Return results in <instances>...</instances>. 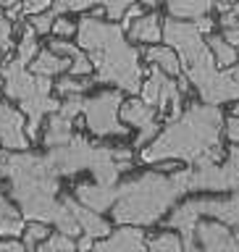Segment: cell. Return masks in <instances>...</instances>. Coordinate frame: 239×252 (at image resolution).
Returning a JSON list of instances; mask_svg holds the SVG:
<instances>
[{"label": "cell", "mask_w": 239, "mask_h": 252, "mask_svg": "<svg viewBox=\"0 0 239 252\" xmlns=\"http://www.w3.org/2000/svg\"><path fill=\"white\" fill-rule=\"evenodd\" d=\"M0 179L8 181V192L19 202L24 220H45L74 239L82 234L68 205L58 200L61 176L45 155L32 150H8L0 163Z\"/></svg>", "instance_id": "6da1fadb"}, {"label": "cell", "mask_w": 239, "mask_h": 252, "mask_svg": "<svg viewBox=\"0 0 239 252\" xmlns=\"http://www.w3.org/2000/svg\"><path fill=\"white\" fill-rule=\"evenodd\" d=\"M224 113L218 105H189L176 118H169L166 129L147 142L139 153L142 163L184 160L189 165L221 163L226 158L224 145Z\"/></svg>", "instance_id": "7a4b0ae2"}, {"label": "cell", "mask_w": 239, "mask_h": 252, "mask_svg": "<svg viewBox=\"0 0 239 252\" xmlns=\"http://www.w3.org/2000/svg\"><path fill=\"white\" fill-rule=\"evenodd\" d=\"M76 42L92 63L95 82L116 84L129 94H139L142 87V53L126 39V32L116 21H100L84 16L76 27Z\"/></svg>", "instance_id": "3957f363"}, {"label": "cell", "mask_w": 239, "mask_h": 252, "mask_svg": "<svg viewBox=\"0 0 239 252\" xmlns=\"http://www.w3.org/2000/svg\"><path fill=\"white\" fill-rule=\"evenodd\" d=\"M189 179H192L189 168L171 173L147 171L126 184H118L110 216L118 226H153L169 213V208H173L181 194L189 192Z\"/></svg>", "instance_id": "277c9868"}, {"label": "cell", "mask_w": 239, "mask_h": 252, "mask_svg": "<svg viewBox=\"0 0 239 252\" xmlns=\"http://www.w3.org/2000/svg\"><path fill=\"white\" fill-rule=\"evenodd\" d=\"M0 76H3L5 97L19 102L21 113L27 116V137H29V142L39 139V124H42V118L55 113L58 105H61V102L53 97L50 76L32 74L19 58L5 63L3 71H0Z\"/></svg>", "instance_id": "5b68a950"}, {"label": "cell", "mask_w": 239, "mask_h": 252, "mask_svg": "<svg viewBox=\"0 0 239 252\" xmlns=\"http://www.w3.org/2000/svg\"><path fill=\"white\" fill-rule=\"evenodd\" d=\"M45 158L61 179H71V176H76L79 171H90L98 184L116 187L118 176H121V168H118L113 147L92 145V142H87L82 137V134H74L66 145L47 147Z\"/></svg>", "instance_id": "8992f818"}, {"label": "cell", "mask_w": 239, "mask_h": 252, "mask_svg": "<svg viewBox=\"0 0 239 252\" xmlns=\"http://www.w3.org/2000/svg\"><path fill=\"white\" fill-rule=\"evenodd\" d=\"M124 94L121 90H105L95 97H87L82 105V116L95 137H126L129 126H121L118 110H121Z\"/></svg>", "instance_id": "52a82bcc"}, {"label": "cell", "mask_w": 239, "mask_h": 252, "mask_svg": "<svg viewBox=\"0 0 239 252\" xmlns=\"http://www.w3.org/2000/svg\"><path fill=\"white\" fill-rule=\"evenodd\" d=\"M234 189H239V145L232 147L224 165H197L189 179V192H234Z\"/></svg>", "instance_id": "ba28073f"}, {"label": "cell", "mask_w": 239, "mask_h": 252, "mask_svg": "<svg viewBox=\"0 0 239 252\" xmlns=\"http://www.w3.org/2000/svg\"><path fill=\"white\" fill-rule=\"evenodd\" d=\"M187 208L189 216L200 218V216H210V218H218L224 220L226 226L234 228V236L239 242V189H234L232 197H226V200H187L181 202Z\"/></svg>", "instance_id": "9c48e42d"}, {"label": "cell", "mask_w": 239, "mask_h": 252, "mask_svg": "<svg viewBox=\"0 0 239 252\" xmlns=\"http://www.w3.org/2000/svg\"><path fill=\"white\" fill-rule=\"evenodd\" d=\"M139 94H142V100H145L147 105H153V108L158 110V113H163V110L169 108V102H173L176 97H181L176 82H173V79L166 74V71H161L158 66H153V71H150V76H147V82H142Z\"/></svg>", "instance_id": "30bf717a"}, {"label": "cell", "mask_w": 239, "mask_h": 252, "mask_svg": "<svg viewBox=\"0 0 239 252\" xmlns=\"http://www.w3.org/2000/svg\"><path fill=\"white\" fill-rule=\"evenodd\" d=\"M195 239L197 247L208 252H237L239 242L232 231V226H226L224 220H197L195 226Z\"/></svg>", "instance_id": "8fae6325"}, {"label": "cell", "mask_w": 239, "mask_h": 252, "mask_svg": "<svg viewBox=\"0 0 239 252\" xmlns=\"http://www.w3.org/2000/svg\"><path fill=\"white\" fill-rule=\"evenodd\" d=\"M27 137V116L13 105L0 100V147L5 150H29Z\"/></svg>", "instance_id": "7c38bea8"}, {"label": "cell", "mask_w": 239, "mask_h": 252, "mask_svg": "<svg viewBox=\"0 0 239 252\" xmlns=\"http://www.w3.org/2000/svg\"><path fill=\"white\" fill-rule=\"evenodd\" d=\"M92 250H100V252H142L147 250V239L145 234L139 231V226H129V223H121L116 231H110L108 236L95 242Z\"/></svg>", "instance_id": "4fadbf2b"}, {"label": "cell", "mask_w": 239, "mask_h": 252, "mask_svg": "<svg viewBox=\"0 0 239 252\" xmlns=\"http://www.w3.org/2000/svg\"><path fill=\"white\" fill-rule=\"evenodd\" d=\"M63 202L68 205L71 216L76 218V223H79V228H82V234L92 236V239H102V236H108L110 231H113V228H110V223L100 216L98 210H92V208H87V205H82L76 197L63 194Z\"/></svg>", "instance_id": "5bb4252c"}, {"label": "cell", "mask_w": 239, "mask_h": 252, "mask_svg": "<svg viewBox=\"0 0 239 252\" xmlns=\"http://www.w3.org/2000/svg\"><path fill=\"white\" fill-rule=\"evenodd\" d=\"M116 192H118V184L116 187H102L98 184V181H92V184H76L74 187V197L82 205H87V208H92V210H110V205H113L116 200Z\"/></svg>", "instance_id": "9a60e30c"}, {"label": "cell", "mask_w": 239, "mask_h": 252, "mask_svg": "<svg viewBox=\"0 0 239 252\" xmlns=\"http://www.w3.org/2000/svg\"><path fill=\"white\" fill-rule=\"evenodd\" d=\"M126 29H129V39H134V42L155 45L163 39V24H161V16L158 13H142Z\"/></svg>", "instance_id": "2e32d148"}, {"label": "cell", "mask_w": 239, "mask_h": 252, "mask_svg": "<svg viewBox=\"0 0 239 252\" xmlns=\"http://www.w3.org/2000/svg\"><path fill=\"white\" fill-rule=\"evenodd\" d=\"M118 116L124 118V124L129 126H137V129H147V126L155 124V116L158 110L153 105H147L142 97H132V100H124L121 102V110H118Z\"/></svg>", "instance_id": "e0dca14e"}, {"label": "cell", "mask_w": 239, "mask_h": 252, "mask_svg": "<svg viewBox=\"0 0 239 252\" xmlns=\"http://www.w3.org/2000/svg\"><path fill=\"white\" fill-rule=\"evenodd\" d=\"M74 121L66 116H61L58 110L50 113L47 118V126H45V134H42V145L45 147H58V145H66V142L74 137Z\"/></svg>", "instance_id": "ac0fdd59"}, {"label": "cell", "mask_w": 239, "mask_h": 252, "mask_svg": "<svg viewBox=\"0 0 239 252\" xmlns=\"http://www.w3.org/2000/svg\"><path fill=\"white\" fill-rule=\"evenodd\" d=\"M142 55L147 58V63H153V66H158L161 71H166L169 76H181V63H179V55L173 53V47L147 45L145 50H142Z\"/></svg>", "instance_id": "d6986e66"}, {"label": "cell", "mask_w": 239, "mask_h": 252, "mask_svg": "<svg viewBox=\"0 0 239 252\" xmlns=\"http://www.w3.org/2000/svg\"><path fill=\"white\" fill-rule=\"evenodd\" d=\"M71 66L68 58H63L55 50H39L34 55V61L29 63V71L32 74H42V76H58V74H66Z\"/></svg>", "instance_id": "ffe728a7"}, {"label": "cell", "mask_w": 239, "mask_h": 252, "mask_svg": "<svg viewBox=\"0 0 239 252\" xmlns=\"http://www.w3.org/2000/svg\"><path fill=\"white\" fill-rule=\"evenodd\" d=\"M171 19H200L213 11V0H166Z\"/></svg>", "instance_id": "44dd1931"}, {"label": "cell", "mask_w": 239, "mask_h": 252, "mask_svg": "<svg viewBox=\"0 0 239 252\" xmlns=\"http://www.w3.org/2000/svg\"><path fill=\"white\" fill-rule=\"evenodd\" d=\"M205 42H208V47H210L213 58H216V66H218V68H229L232 63H237V47H232L224 37L208 34V39H205Z\"/></svg>", "instance_id": "7402d4cb"}, {"label": "cell", "mask_w": 239, "mask_h": 252, "mask_svg": "<svg viewBox=\"0 0 239 252\" xmlns=\"http://www.w3.org/2000/svg\"><path fill=\"white\" fill-rule=\"evenodd\" d=\"M37 250L39 252H71V250H76V239L63 231H50L47 239L37 244Z\"/></svg>", "instance_id": "603a6c76"}, {"label": "cell", "mask_w": 239, "mask_h": 252, "mask_svg": "<svg viewBox=\"0 0 239 252\" xmlns=\"http://www.w3.org/2000/svg\"><path fill=\"white\" fill-rule=\"evenodd\" d=\"M39 53V45H37V32L29 27H24L21 32V42H19V50H16V58H19L24 66H29L32 61H34V55Z\"/></svg>", "instance_id": "cb8c5ba5"}, {"label": "cell", "mask_w": 239, "mask_h": 252, "mask_svg": "<svg viewBox=\"0 0 239 252\" xmlns=\"http://www.w3.org/2000/svg\"><path fill=\"white\" fill-rule=\"evenodd\" d=\"M90 87H92L90 76H61V82H55V90L63 97H68V94H84Z\"/></svg>", "instance_id": "d4e9b609"}, {"label": "cell", "mask_w": 239, "mask_h": 252, "mask_svg": "<svg viewBox=\"0 0 239 252\" xmlns=\"http://www.w3.org/2000/svg\"><path fill=\"white\" fill-rule=\"evenodd\" d=\"M47 234H50V223H45V220H29V226H24V247L37 250V244L47 239Z\"/></svg>", "instance_id": "484cf974"}, {"label": "cell", "mask_w": 239, "mask_h": 252, "mask_svg": "<svg viewBox=\"0 0 239 252\" xmlns=\"http://www.w3.org/2000/svg\"><path fill=\"white\" fill-rule=\"evenodd\" d=\"M147 247L153 250V252H179V250H184V244H181V236L179 234L163 231V234H158L155 239H150Z\"/></svg>", "instance_id": "4316f807"}, {"label": "cell", "mask_w": 239, "mask_h": 252, "mask_svg": "<svg viewBox=\"0 0 239 252\" xmlns=\"http://www.w3.org/2000/svg\"><path fill=\"white\" fill-rule=\"evenodd\" d=\"M105 0H53V11L63 16V13H79V11H87V8H95V5H102Z\"/></svg>", "instance_id": "83f0119b"}, {"label": "cell", "mask_w": 239, "mask_h": 252, "mask_svg": "<svg viewBox=\"0 0 239 252\" xmlns=\"http://www.w3.org/2000/svg\"><path fill=\"white\" fill-rule=\"evenodd\" d=\"M82 105H84V97H82V94H68V97L58 105V113L74 121L76 116H82Z\"/></svg>", "instance_id": "f1b7e54d"}, {"label": "cell", "mask_w": 239, "mask_h": 252, "mask_svg": "<svg viewBox=\"0 0 239 252\" xmlns=\"http://www.w3.org/2000/svg\"><path fill=\"white\" fill-rule=\"evenodd\" d=\"M55 16H58V13H55L53 11V8H47V11H42V13H34V16H32V29H34L37 32V34H47V32H50L53 29V21H55Z\"/></svg>", "instance_id": "f546056e"}, {"label": "cell", "mask_w": 239, "mask_h": 252, "mask_svg": "<svg viewBox=\"0 0 239 252\" xmlns=\"http://www.w3.org/2000/svg\"><path fill=\"white\" fill-rule=\"evenodd\" d=\"M132 3H137V0H105V3H102V8H105V16H108L110 21H121L124 11H126Z\"/></svg>", "instance_id": "4dcf8cb0"}, {"label": "cell", "mask_w": 239, "mask_h": 252, "mask_svg": "<svg viewBox=\"0 0 239 252\" xmlns=\"http://www.w3.org/2000/svg\"><path fill=\"white\" fill-rule=\"evenodd\" d=\"M50 32H55L58 37H71V34H76V27H74V21H68L66 16H55V21H53V29Z\"/></svg>", "instance_id": "1f68e13d"}, {"label": "cell", "mask_w": 239, "mask_h": 252, "mask_svg": "<svg viewBox=\"0 0 239 252\" xmlns=\"http://www.w3.org/2000/svg\"><path fill=\"white\" fill-rule=\"evenodd\" d=\"M53 5V0H21V13L27 16H34V13H42Z\"/></svg>", "instance_id": "d6a6232c"}, {"label": "cell", "mask_w": 239, "mask_h": 252, "mask_svg": "<svg viewBox=\"0 0 239 252\" xmlns=\"http://www.w3.org/2000/svg\"><path fill=\"white\" fill-rule=\"evenodd\" d=\"M11 34H13V27H11V21L5 19V16H0V50L8 53L11 50Z\"/></svg>", "instance_id": "836d02e7"}, {"label": "cell", "mask_w": 239, "mask_h": 252, "mask_svg": "<svg viewBox=\"0 0 239 252\" xmlns=\"http://www.w3.org/2000/svg\"><path fill=\"white\" fill-rule=\"evenodd\" d=\"M27 247H24L21 236H5V239H0V252H24Z\"/></svg>", "instance_id": "e575fe53"}, {"label": "cell", "mask_w": 239, "mask_h": 252, "mask_svg": "<svg viewBox=\"0 0 239 252\" xmlns=\"http://www.w3.org/2000/svg\"><path fill=\"white\" fill-rule=\"evenodd\" d=\"M224 126H226V137L239 145V116H232V118H224Z\"/></svg>", "instance_id": "d590c367"}, {"label": "cell", "mask_w": 239, "mask_h": 252, "mask_svg": "<svg viewBox=\"0 0 239 252\" xmlns=\"http://www.w3.org/2000/svg\"><path fill=\"white\" fill-rule=\"evenodd\" d=\"M158 134V124H153V126H147V129H142L139 134H137V139H134V147H145L150 139H153Z\"/></svg>", "instance_id": "8d00e7d4"}, {"label": "cell", "mask_w": 239, "mask_h": 252, "mask_svg": "<svg viewBox=\"0 0 239 252\" xmlns=\"http://www.w3.org/2000/svg\"><path fill=\"white\" fill-rule=\"evenodd\" d=\"M142 13H145V11H142V5H139V3H132V5L124 11V16H121V19H124V24H121V27L126 29V27H129V24H132L134 19H139Z\"/></svg>", "instance_id": "74e56055"}, {"label": "cell", "mask_w": 239, "mask_h": 252, "mask_svg": "<svg viewBox=\"0 0 239 252\" xmlns=\"http://www.w3.org/2000/svg\"><path fill=\"white\" fill-rule=\"evenodd\" d=\"M224 39L232 47H239V24H234V27H226L224 29Z\"/></svg>", "instance_id": "f35d334b"}, {"label": "cell", "mask_w": 239, "mask_h": 252, "mask_svg": "<svg viewBox=\"0 0 239 252\" xmlns=\"http://www.w3.org/2000/svg\"><path fill=\"white\" fill-rule=\"evenodd\" d=\"M195 27H197V32L205 37V34H210V29H213V21L208 19V16H200V19H195Z\"/></svg>", "instance_id": "ab89813d"}, {"label": "cell", "mask_w": 239, "mask_h": 252, "mask_svg": "<svg viewBox=\"0 0 239 252\" xmlns=\"http://www.w3.org/2000/svg\"><path fill=\"white\" fill-rule=\"evenodd\" d=\"M95 247V239L87 234H79V242H76V250H92Z\"/></svg>", "instance_id": "60d3db41"}, {"label": "cell", "mask_w": 239, "mask_h": 252, "mask_svg": "<svg viewBox=\"0 0 239 252\" xmlns=\"http://www.w3.org/2000/svg\"><path fill=\"white\" fill-rule=\"evenodd\" d=\"M116 160H132V147H113Z\"/></svg>", "instance_id": "b9f144b4"}, {"label": "cell", "mask_w": 239, "mask_h": 252, "mask_svg": "<svg viewBox=\"0 0 239 252\" xmlns=\"http://www.w3.org/2000/svg\"><path fill=\"white\" fill-rule=\"evenodd\" d=\"M13 3H19V0H0V8H8V5H13Z\"/></svg>", "instance_id": "7bdbcfd3"}, {"label": "cell", "mask_w": 239, "mask_h": 252, "mask_svg": "<svg viewBox=\"0 0 239 252\" xmlns=\"http://www.w3.org/2000/svg\"><path fill=\"white\" fill-rule=\"evenodd\" d=\"M232 116H239V100H237V105H234V113Z\"/></svg>", "instance_id": "ee69618b"}, {"label": "cell", "mask_w": 239, "mask_h": 252, "mask_svg": "<svg viewBox=\"0 0 239 252\" xmlns=\"http://www.w3.org/2000/svg\"><path fill=\"white\" fill-rule=\"evenodd\" d=\"M0 61H3V50H0Z\"/></svg>", "instance_id": "f6af8a7d"}, {"label": "cell", "mask_w": 239, "mask_h": 252, "mask_svg": "<svg viewBox=\"0 0 239 252\" xmlns=\"http://www.w3.org/2000/svg\"><path fill=\"white\" fill-rule=\"evenodd\" d=\"M0 82H3V76H0Z\"/></svg>", "instance_id": "bcb514c9"}, {"label": "cell", "mask_w": 239, "mask_h": 252, "mask_svg": "<svg viewBox=\"0 0 239 252\" xmlns=\"http://www.w3.org/2000/svg\"><path fill=\"white\" fill-rule=\"evenodd\" d=\"M0 16H3V11H0Z\"/></svg>", "instance_id": "7dc6e473"}]
</instances>
